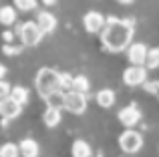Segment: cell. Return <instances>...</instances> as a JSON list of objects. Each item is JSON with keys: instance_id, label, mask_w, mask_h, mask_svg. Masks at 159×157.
Returning a JSON list of instances; mask_svg holds the SVG:
<instances>
[{"instance_id": "19", "label": "cell", "mask_w": 159, "mask_h": 157, "mask_svg": "<svg viewBox=\"0 0 159 157\" xmlns=\"http://www.w3.org/2000/svg\"><path fill=\"white\" fill-rule=\"evenodd\" d=\"M70 89H75V91H79V93H89V89H91V83H89V78H87L85 75H79V77H73V87Z\"/></svg>"}, {"instance_id": "27", "label": "cell", "mask_w": 159, "mask_h": 157, "mask_svg": "<svg viewBox=\"0 0 159 157\" xmlns=\"http://www.w3.org/2000/svg\"><path fill=\"white\" fill-rule=\"evenodd\" d=\"M2 38L6 40V43H10V40L14 38V32H8V30H6V32H4V34H2Z\"/></svg>"}, {"instance_id": "1", "label": "cell", "mask_w": 159, "mask_h": 157, "mask_svg": "<svg viewBox=\"0 0 159 157\" xmlns=\"http://www.w3.org/2000/svg\"><path fill=\"white\" fill-rule=\"evenodd\" d=\"M133 40V20L111 18L105 20V26L101 30V43L109 52H123Z\"/></svg>"}, {"instance_id": "2", "label": "cell", "mask_w": 159, "mask_h": 157, "mask_svg": "<svg viewBox=\"0 0 159 157\" xmlns=\"http://www.w3.org/2000/svg\"><path fill=\"white\" fill-rule=\"evenodd\" d=\"M34 87H36V91H39V95L44 99L48 93L61 89V73L54 71V69H48V67L40 69V71L36 73ZM61 91H62V89H61Z\"/></svg>"}, {"instance_id": "20", "label": "cell", "mask_w": 159, "mask_h": 157, "mask_svg": "<svg viewBox=\"0 0 159 157\" xmlns=\"http://www.w3.org/2000/svg\"><path fill=\"white\" fill-rule=\"evenodd\" d=\"M145 67H147V71L159 67V48H149V51H147V56H145Z\"/></svg>"}, {"instance_id": "8", "label": "cell", "mask_w": 159, "mask_h": 157, "mask_svg": "<svg viewBox=\"0 0 159 157\" xmlns=\"http://www.w3.org/2000/svg\"><path fill=\"white\" fill-rule=\"evenodd\" d=\"M105 16L101 14V12L97 10H89L85 16H83V26H85L87 32H91V34H95V32H101L103 26H105Z\"/></svg>"}, {"instance_id": "14", "label": "cell", "mask_w": 159, "mask_h": 157, "mask_svg": "<svg viewBox=\"0 0 159 157\" xmlns=\"http://www.w3.org/2000/svg\"><path fill=\"white\" fill-rule=\"evenodd\" d=\"M16 8L14 6H2L0 8V24L4 26H10V24L16 22Z\"/></svg>"}, {"instance_id": "17", "label": "cell", "mask_w": 159, "mask_h": 157, "mask_svg": "<svg viewBox=\"0 0 159 157\" xmlns=\"http://www.w3.org/2000/svg\"><path fill=\"white\" fill-rule=\"evenodd\" d=\"M70 153H73L75 157H89L93 151H91V147H89V143H87V141L79 139V141L73 143V149H70Z\"/></svg>"}, {"instance_id": "16", "label": "cell", "mask_w": 159, "mask_h": 157, "mask_svg": "<svg viewBox=\"0 0 159 157\" xmlns=\"http://www.w3.org/2000/svg\"><path fill=\"white\" fill-rule=\"evenodd\" d=\"M44 101H47L48 107H58V109H62V105H65V91H52V93H48L47 97H44Z\"/></svg>"}, {"instance_id": "3", "label": "cell", "mask_w": 159, "mask_h": 157, "mask_svg": "<svg viewBox=\"0 0 159 157\" xmlns=\"http://www.w3.org/2000/svg\"><path fill=\"white\" fill-rule=\"evenodd\" d=\"M119 147L123 153H137V151L143 147V135L139 133V131L131 129V127H127V131H123V133L119 135Z\"/></svg>"}, {"instance_id": "9", "label": "cell", "mask_w": 159, "mask_h": 157, "mask_svg": "<svg viewBox=\"0 0 159 157\" xmlns=\"http://www.w3.org/2000/svg\"><path fill=\"white\" fill-rule=\"evenodd\" d=\"M119 121H121V125H125V127H135L137 123L141 121V111H139V107L137 105H129V107H123V109L119 111Z\"/></svg>"}, {"instance_id": "13", "label": "cell", "mask_w": 159, "mask_h": 157, "mask_svg": "<svg viewBox=\"0 0 159 157\" xmlns=\"http://www.w3.org/2000/svg\"><path fill=\"white\" fill-rule=\"evenodd\" d=\"M61 119H62V115H61V109H58V107H47V111L43 113V121L48 129H54V127L61 123Z\"/></svg>"}, {"instance_id": "30", "label": "cell", "mask_w": 159, "mask_h": 157, "mask_svg": "<svg viewBox=\"0 0 159 157\" xmlns=\"http://www.w3.org/2000/svg\"><path fill=\"white\" fill-rule=\"evenodd\" d=\"M119 4H133V0H117Z\"/></svg>"}, {"instance_id": "18", "label": "cell", "mask_w": 159, "mask_h": 157, "mask_svg": "<svg viewBox=\"0 0 159 157\" xmlns=\"http://www.w3.org/2000/svg\"><path fill=\"white\" fill-rule=\"evenodd\" d=\"M28 95H30V93H28L26 87H12V89H10V97L16 99L20 105H26V103H28V99H30Z\"/></svg>"}, {"instance_id": "21", "label": "cell", "mask_w": 159, "mask_h": 157, "mask_svg": "<svg viewBox=\"0 0 159 157\" xmlns=\"http://www.w3.org/2000/svg\"><path fill=\"white\" fill-rule=\"evenodd\" d=\"M20 155V149L16 143H4V145H0V157H16Z\"/></svg>"}, {"instance_id": "12", "label": "cell", "mask_w": 159, "mask_h": 157, "mask_svg": "<svg viewBox=\"0 0 159 157\" xmlns=\"http://www.w3.org/2000/svg\"><path fill=\"white\" fill-rule=\"evenodd\" d=\"M95 101H97L99 107H103V109H111L113 105H115V91L111 89H101L97 95H95Z\"/></svg>"}, {"instance_id": "15", "label": "cell", "mask_w": 159, "mask_h": 157, "mask_svg": "<svg viewBox=\"0 0 159 157\" xmlns=\"http://www.w3.org/2000/svg\"><path fill=\"white\" fill-rule=\"evenodd\" d=\"M18 149H20V155H24V157L39 155V145H36V141H32V139H24V141H20Z\"/></svg>"}, {"instance_id": "22", "label": "cell", "mask_w": 159, "mask_h": 157, "mask_svg": "<svg viewBox=\"0 0 159 157\" xmlns=\"http://www.w3.org/2000/svg\"><path fill=\"white\" fill-rule=\"evenodd\" d=\"M14 8L16 10H22V12L34 10L36 8V0H14Z\"/></svg>"}, {"instance_id": "23", "label": "cell", "mask_w": 159, "mask_h": 157, "mask_svg": "<svg viewBox=\"0 0 159 157\" xmlns=\"http://www.w3.org/2000/svg\"><path fill=\"white\" fill-rule=\"evenodd\" d=\"M141 87H143L149 95H159V81H145Z\"/></svg>"}, {"instance_id": "10", "label": "cell", "mask_w": 159, "mask_h": 157, "mask_svg": "<svg viewBox=\"0 0 159 157\" xmlns=\"http://www.w3.org/2000/svg\"><path fill=\"white\" fill-rule=\"evenodd\" d=\"M149 48L143 43H131L127 47V59L131 65H145V56H147Z\"/></svg>"}, {"instance_id": "25", "label": "cell", "mask_w": 159, "mask_h": 157, "mask_svg": "<svg viewBox=\"0 0 159 157\" xmlns=\"http://www.w3.org/2000/svg\"><path fill=\"white\" fill-rule=\"evenodd\" d=\"M2 51H4V55L12 56V55H18V52H20V47H14V44L6 43V44H4V47H2Z\"/></svg>"}, {"instance_id": "7", "label": "cell", "mask_w": 159, "mask_h": 157, "mask_svg": "<svg viewBox=\"0 0 159 157\" xmlns=\"http://www.w3.org/2000/svg\"><path fill=\"white\" fill-rule=\"evenodd\" d=\"M20 111H22V105H20L16 99H12L10 95L8 97H4L2 101H0V117H2V123L6 125L10 119H16L20 115Z\"/></svg>"}, {"instance_id": "29", "label": "cell", "mask_w": 159, "mask_h": 157, "mask_svg": "<svg viewBox=\"0 0 159 157\" xmlns=\"http://www.w3.org/2000/svg\"><path fill=\"white\" fill-rule=\"evenodd\" d=\"M43 4H47V6H54V4H57V0H43Z\"/></svg>"}, {"instance_id": "4", "label": "cell", "mask_w": 159, "mask_h": 157, "mask_svg": "<svg viewBox=\"0 0 159 157\" xmlns=\"http://www.w3.org/2000/svg\"><path fill=\"white\" fill-rule=\"evenodd\" d=\"M62 109H66L73 115H83L87 111L85 93H79V91H75V89L65 91V105H62Z\"/></svg>"}, {"instance_id": "24", "label": "cell", "mask_w": 159, "mask_h": 157, "mask_svg": "<svg viewBox=\"0 0 159 157\" xmlns=\"http://www.w3.org/2000/svg\"><path fill=\"white\" fill-rule=\"evenodd\" d=\"M70 87H73V75H69V73H61V89L69 91Z\"/></svg>"}, {"instance_id": "26", "label": "cell", "mask_w": 159, "mask_h": 157, "mask_svg": "<svg viewBox=\"0 0 159 157\" xmlns=\"http://www.w3.org/2000/svg\"><path fill=\"white\" fill-rule=\"evenodd\" d=\"M10 89H12V87L8 85L6 81H2V78H0V101H2L4 97H8V95H10Z\"/></svg>"}, {"instance_id": "5", "label": "cell", "mask_w": 159, "mask_h": 157, "mask_svg": "<svg viewBox=\"0 0 159 157\" xmlns=\"http://www.w3.org/2000/svg\"><path fill=\"white\" fill-rule=\"evenodd\" d=\"M18 36H20V40H22L24 47H36V44L43 40L44 32L39 28V24H36V22L28 20V22L20 24V28H18Z\"/></svg>"}, {"instance_id": "6", "label": "cell", "mask_w": 159, "mask_h": 157, "mask_svg": "<svg viewBox=\"0 0 159 157\" xmlns=\"http://www.w3.org/2000/svg\"><path fill=\"white\" fill-rule=\"evenodd\" d=\"M147 81V67L145 65H131L123 71V83L129 87H139Z\"/></svg>"}, {"instance_id": "28", "label": "cell", "mask_w": 159, "mask_h": 157, "mask_svg": "<svg viewBox=\"0 0 159 157\" xmlns=\"http://www.w3.org/2000/svg\"><path fill=\"white\" fill-rule=\"evenodd\" d=\"M4 75H6V67L0 63V78H4Z\"/></svg>"}, {"instance_id": "11", "label": "cell", "mask_w": 159, "mask_h": 157, "mask_svg": "<svg viewBox=\"0 0 159 157\" xmlns=\"http://www.w3.org/2000/svg\"><path fill=\"white\" fill-rule=\"evenodd\" d=\"M36 24H39V28L44 32V34H48V32H52L54 28H57V18H54V14L51 12H39V16H36Z\"/></svg>"}]
</instances>
